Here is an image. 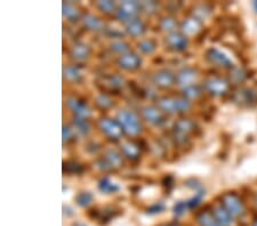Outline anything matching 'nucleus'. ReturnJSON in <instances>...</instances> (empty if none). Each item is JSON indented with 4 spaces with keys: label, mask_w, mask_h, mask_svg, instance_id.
<instances>
[{
    "label": "nucleus",
    "mask_w": 257,
    "mask_h": 226,
    "mask_svg": "<svg viewBox=\"0 0 257 226\" xmlns=\"http://www.w3.org/2000/svg\"><path fill=\"white\" fill-rule=\"evenodd\" d=\"M165 226H180V225H175V224H169V225H165Z\"/></svg>",
    "instance_id": "nucleus-41"
},
{
    "label": "nucleus",
    "mask_w": 257,
    "mask_h": 226,
    "mask_svg": "<svg viewBox=\"0 0 257 226\" xmlns=\"http://www.w3.org/2000/svg\"><path fill=\"white\" fill-rule=\"evenodd\" d=\"M63 15L66 19L69 20H74L79 16V13L76 8L72 7L71 5H66V4H63Z\"/></svg>",
    "instance_id": "nucleus-28"
},
{
    "label": "nucleus",
    "mask_w": 257,
    "mask_h": 226,
    "mask_svg": "<svg viewBox=\"0 0 257 226\" xmlns=\"http://www.w3.org/2000/svg\"><path fill=\"white\" fill-rule=\"evenodd\" d=\"M96 103L98 106H101L102 109H109L111 105H112V101L110 100L109 97L105 95H99L96 98Z\"/></svg>",
    "instance_id": "nucleus-32"
},
{
    "label": "nucleus",
    "mask_w": 257,
    "mask_h": 226,
    "mask_svg": "<svg viewBox=\"0 0 257 226\" xmlns=\"http://www.w3.org/2000/svg\"><path fill=\"white\" fill-rule=\"evenodd\" d=\"M142 114L145 120L152 123V125H160L163 122V116L161 112L153 106H147L142 110Z\"/></svg>",
    "instance_id": "nucleus-12"
},
{
    "label": "nucleus",
    "mask_w": 257,
    "mask_h": 226,
    "mask_svg": "<svg viewBox=\"0 0 257 226\" xmlns=\"http://www.w3.org/2000/svg\"><path fill=\"white\" fill-rule=\"evenodd\" d=\"M153 80L157 85L159 86V87H163V88H169L171 86H173L174 84V80H175V78L172 75L171 72L168 71H160L157 73L153 78Z\"/></svg>",
    "instance_id": "nucleus-15"
},
{
    "label": "nucleus",
    "mask_w": 257,
    "mask_h": 226,
    "mask_svg": "<svg viewBox=\"0 0 257 226\" xmlns=\"http://www.w3.org/2000/svg\"><path fill=\"white\" fill-rule=\"evenodd\" d=\"M73 122H74V126L77 127V129L79 130L81 134L86 135L89 133V126H88V123L85 121V119L77 118V119H74Z\"/></svg>",
    "instance_id": "nucleus-30"
},
{
    "label": "nucleus",
    "mask_w": 257,
    "mask_h": 226,
    "mask_svg": "<svg viewBox=\"0 0 257 226\" xmlns=\"http://www.w3.org/2000/svg\"><path fill=\"white\" fill-rule=\"evenodd\" d=\"M183 94L185 97L194 100V98H198L199 96H200L201 92H200V89L197 87V86L191 85V86H188V87L183 88Z\"/></svg>",
    "instance_id": "nucleus-25"
},
{
    "label": "nucleus",
    "mask_w": 257,
    "mask_h": 226,
    "mask_svg": "<svg viewBox=\"0 0 257 226\" xmlns=\"http://www.w3.org/2000/svg\"><path fill=\"white\" fill-rule=\"evenodd\" d=\"M197 223L199 226H221L215 219L213 213L209 211H201L197 216Z\"/></svg>",
    "instance_id": "nucleus-17"
},
{
    "label": "nucleus",
    "mask_w": 257,
    "mask_h": 226,
    "mask_svg": "<svg viewBox=\"0 0 257 226\" xmlns=\"http://www.w3.org/2000/svg\"><path fill=\"white\" fill-rule=\"evenodd\" d=\"M139 47H140L141 51L145 53V54H151V53H153V51L156 49L155 44H153L151 40L141 41V43L139 44Z\"/></svg>",
    "instance_id": "nucleus-29"
},
{
    "label": "nucleus",
    "mask_w": 257,
    "mask_h": 226,
    "mask_svg": "<svg viewBox=\"0 0 257 226\" xmlns=\"http://www.w3.org/2000/svg\"><path fill=\"white\" fill-rule=\"evenodd\" d=\"M194 128V123L189 120V119H181L180 121L176 122L175 131L178 138L185 137L189 133H191Z\"/></svg>",
    "instance_id": "nucleus-14"
},
{
    "label": "nucleus",
    "mask_w": 257,
    "mask_h": 226,
    "mask_svg": "<svg viewBox=\"0 0 257 226\" xmlns=\"http://www.w3.org/2000/svg\"><path fill=\"white\" fill-rule=\"evenodd\" d=\"M252 226H257V218L255 219V221H254V223H252Z\"/></svg>",
    "instance_id": "nucleus-40"
},
{
    "label": "nucleus",
    "mask_w": 257,
    "mask_h": 226,
    "mask_svg": "<svg viewBox=\"0 0 257 226\" xmlns=\"http://www.w3.org/2000/svg\"><path fill=\"white\" fill-rule=\"evenodd\" d=\"M66 104L70 109H71L76 116L80 119H87L90 117V110L87 108V106L84 104V103L79 102L76 98H68L66 100Z\"/></svg>",
    "instance_id": "nucleus-8"
},
{
    "label": "nucleus",
    "mask_w": 257,
    "mask_h": 226,
    "mask_svg": "<svg viewBox=\"0 0 257 226\" xmlns=\"http://www.w3.org/2000/svg\"><path fill=\"white\" fill-rule=\"evenodd\" d=\"M118 121L122 126L123 130L131 136H136L141 131V125L136 114L133 111L122 110L118 113Z\"/></svg>",
    "instance_id": "nucleus-1"
},
{
    "label": "nucleus",
    "mask_w": 257,
    "mask_h": 226,
    "mask_svg": "<svg viewBox=\"0 0 257 226\" xmlns=\"http://www.w3.org/2000/svg\"><path fill=\"white\" fill-rule=\"evenodd\" d=\"M71 137V129L69 128V127H63V141L65 142L66 139H69Z\"/></svg>",
    "instance_id": "nucleus-37"
},
{
    "label": "nucleus",
    "mask_w": 257,
    "mask_h": 226,
    "mask_svg": "<svg viewBox=\"0 0 257 226\" xmlns=\"http://www.w3.org/2000/svg\"><path fill=\"white\" fill-rule=\"evenodd\" d=\"M166 41H167L169 46L176 49V51H183L188 46V39L183 35L177 34V32H173V34L169 35Z\"/></svg>",
    "instance_id": "nucleus-10"
},
{
    "label": "nucleus",
    "mask_w": 257,
    "mask_h": 226,
    "mask_svg": "<svg viewBox=\"0 0 257 226\" xmlns=\"http://www.w3.org/2000/svg\"><path fill=\"white\" fill-rule=\"evenodd\" d=\"M122 150H123V152H125V154L128 155L130 158H136L139 155L138 146L134 145L133 143L122 144Z\"/></svg>",
    "instance_id": "nucleus-26"
},
{
    "label": "nucleus",
    "mask_w": 257,
    "mask_h": 226,
    "mask_svg": "<svg viewBox=\"0 0 257 226\" xmlns=\"http://www.w3.org/2000/svg\"><path fill=\"white\" fill-rule=\"evenodd\" d=\"M238 101L242 103H251L256 100V92L251 89H242L237 94Z\"/></svg>",
    "instance_id": "nucleus-23"
},
{
    "label": "nucleus",
    "mask_w": 257,
    "mask_h": 226,
    "mask_svg": "<svg viewBox=\"0 0 257 226\" xmlns=\"http://www.w3.org/2000/svg\"><path fill=\"white\" fill-rule=\"evenodd\" d=\"M74 226H87L86 224H82V223H77Z\"/></svg>",
    "instance_id": "nucleus-39"
},
{
    "label": "nucleus",
    "mask_w": 257,
    "mask_h": 226,
    "mask_svg": "<svg viewBox=\"0 0 257 226\" xmlns=\"http://www.w3.org/2000/svg\"><path fill=\"white\" fill-rule=\"evenodd\" d=\"M188 208L189 207H188V204H186V202H181V203H177L175 205V208H174V211H175V215L181 216V215H183Z\"/></svg>",
    "instance_id": "nucleus-36"
},
{
    "label": "nucleus",
    "mask_w": 257,
    "mask_h": 226,
    "mask_svg": "<svg viewBox=\"0 0 257 226\" xmlns=\"http://www.w3.org/2000/svg\"><path fill=\"white\" fill-rule=\"evenodd\" d=\"M207 60H208L210 63L216 64L218 67H223V68H230L233 65L232 63L231 59H229L224 53L219 51L217 48H210L206 54Z\"/></svg>",
    "instance_id": "nucleus-4"
},
{
    "label": "nucleus",
    "mask_w": 257,
    "mask_h": 226,
    "mask_svg": "<svg viewBox=\"0 0 257 226\" xmlns=\"http://www.w3.org/2000/svg\"><path fill=\"white\" fill-rule=\"evenodd\" d=\"M252 6H254V8H255V11L257 12V2H254V3H252Z\"/></svg>",
    "instance_id": "nucleus-38"
},
{
    "label": "nucleus",
    "mask_w": 257,
    "mask_h": 226,
    "mask_svg": "<svg viewBox=\"0 0 257 226\" xmlns=\"http://www.w3.org/2000/svg\"><path fill=\"white\" fill-rule=\"evenodd\" d=\"M98 126L103 133L111 138H119L121 135V127L119 126L118 122L111 120V119H101Z\"/></svg>",
    "instance_id": "nucleus-6"
},
{
    "label": "nucleus",
    "mask_w": 257,
    "mask_h": 226,
    "mask_svg": "<svg viewBox=\"0 0 257 226\" xmlns=\"http://www.w3.org/2000/svg\"><path fill=\"white\" fill-rule=\"evenodd\" d=\"M159 108L168 113L185 112L191 108V104L185 98H161L158 102Z\"/></svg>",
    "instance_id": "nucleus-2"
},
{
    "label": "nucleus",
    "mask_w": 257,
    "mask_h": 226,
    "mask_svg": "<svg viewBox=\"0 0 257 226\" xmlns=\"http://www.w3.org/2000/svg\"><path fill=\"white\" fill-rule=\"evenodd\" d=\"M98 188L99 191L103 193H112L119 190V186L115 183H113L112 180L109 178H104L102 179L98 184Z\"/></svg>",
    "instance_id": "nucleus-22"
},
{
    "label": "nucleus",
    "mask_w": 257,
    "mask_h": 226,
    "mask_svg": "<svg viewBox=\"0 0 257 226\" xmlns=\"http://www.w3.org/2000/svg\"><path fill=\"white\" fill-rule=\"evenodd\" d=\"M222 203L227 211L234 217H241L244 213V208L241 199L234 193H225L222 196Z\"/></svg>",
    "instance_id": "nucleus-3"
},
{
    "label": "nucleus",
    "mask_w": 257,
    "mask_h": 226,
    "mask_svg": "<svg viewBox=\"0 0 257 226\" xmlns=\"http://www.w3.org/2000/svg\"><path fill=\"white\" fill-rule=\"evenodd\" d=\"M109 85L113 88H119L123 85V80L118 76H112L109 78Z\"/></svg>",
    "instance_id": "nucleus-35"
},
{
    "label": "nucleus",
    "mask_w": 257,
    "mask_h": 226,
    "mask_svg": "<svg viewBox=\"0 0 257 226\" xmlns=\"http://www.w3.org/2000/svg\"><path fill=\"white\" fill-rule=\"evenodd\" d=\"M104 158H105L106 162H107V164H109L110 168H112V167L117 168L119 166H121V163H122L121 157H120V154L118 153V152H115L114 150L107 151L104 155Z\"/></svg>",
    "instance_id": "nucleus-21"
},
{
    "label": "nucleus",
    "mask_w": 257,
    "mask_h": 226,
    "mask_svg": "<svg viewBox=\"0 0 257 226\" xmlns=\"http://www.w3.org/2000/svg\"><path fill=\"white\" fill-rule=\"evenodd\" d=\"M126 28H127L128 34L133 37H140L142 36L144 32L143 24L138 19H132L131 21H128Z\"/></svg>",
    "instance_id": "nucleus-16"
},
{
    "label": "nucleus",
    "mask_w": 257,
    "mask_h": 226,
    "mask_svg": "<svg viewBox=\"0 0 257 226\" xmlns=\"http://www.w3.org/2000/svg\"><path fill=\"white\" fill-rule=\"evenodd\" d=\"M256 204H257V199H256Z\"/></svg>",
    "instance_id": "nucleus-42"
},
{
    "label": "nucleus",
    "mask_w": 257,
    "mask_h": 226,
    "mask_svg": "<svg viewBox=\"0 0 257 226\" xmlns=\"http://www.w3.org/2000/svg\"><path fill=\"white\" fill-rule=\"evenodd\" d=\"M111 48L117 53H125L127 51V45L125 43H122V41H114V43L111 45Z\"/></svg>",
    "instance_id": "nucleus-34"
},
{
    "label": "nucleus",
    "mask_w": 257,
    "mask_h": 226,
    "mask_svg": "<svg viewBox=\"0 0 257 226\" xmlns=\"http://www.w3.org/2000/svg\"><path fill=\"white\" fill-rule=\"evenodd\" d=\"M97 7L104 13H111L114 10V4L112 2H98Z\"/></svg>",
    "instance_id": "nucleus-33"
},
{
    "label": "nucleus",
    "mask_w": 257,
    "mask_h": 226,
    "mask_svg": "<svg viewBox=\"0 0 257 226\" xmlns=\"http://www.w3.org/2000/svg\"><path fill=\"white\" fill-rule=\"evenodd\" d=\"M84 24H85V27H86L87 29H89V30H93V31L101 30L102 27H103V24H102L101 21H99V20L96 18V16L90 15V14L85 15V18H84Z\"/></svg>",
    "instance_id": "nucleus-20"
},
{
    "label": "nucleus",
    "mask_w": 257,
    "mask_h": 226,
    "mask_svg": "<svg viewBox=\"0 0 257 226\" xmlns=\"http://www.w3.org/2000/svg\"><path fill=\"white\" fill-rule=\"evenodd\" d=\"M93 195L88 192H82L77 196V203L81 205V207H87V205L92 203Z\"/></svg>",
    "instance_id": "nucleus-27"
},
{
    "label": "nucleus",
    "mask_w": 257,
    "mask_h": 226,
    "mask_svg": "<svg viewBox=\"0 0 257 226\" xmlns=\"http://www.w3.org/2000/svg\"><path fill=\"white\" fill-rule=\"evenodd\" d=\"M89 55V48L85 45H76L71 51V56L77 61H84Z\"/></svg>",
    "instance_id": "nucleus-19"
},
{
    "label": "nucleus",
    "mask_w": 257,
    "mask_h": 226,
    "mask_svg": "<svg viewBox=\"0 0 257 226\" xmlns=\"http://www.w3.org/2000/svg\"><path fill=\"white\" fill-rule=\"evenodd\" d=\"M205 87L207 92L210 93L211 95L219 96L226 93L229 86H227V82L225 80L219 79V78H210V79L206 81Z\"/></svg>",
    "instance_id": "nucleus-5"
},
{
    "label": "nucleus",
    "mask_w": 257,
    "mask_h": 226,
    "mask_svg": "<svg viewBox=\"0 0 257 226\" xmlns=\"http://www.w3.org/2000/svg\"><path fill=\"white\" fill-rule=\"evenodd\" d=\"M64 77L69 80H78L81 77L80 70L76 67H68L64 69Z\"/></svg>",
    "instance_id": "nucleus-24"
},
{
    "label": "nucleus",
    "mask_w": 257,
    "mask_h": 226,
    "mask_svg": "<svg viewBox=\"0 0 257 226\" xmlns=\"http://www.w3.org/2000/svg\"><path fill=\"white\" fill-rule=\"evenodd\" d=\"M182 29H183V31L186 35L192 36V35H196L199 31V29H200V24H199L197 19H188L184 21L183 24H182Z\"/></svg>",
    "instance_id": "nucleus-18"
},
{
    "label": "nucleus",
    "mask_w": 257,
    "mask_h": 226,
    "mask_svg": "<svg viewBox=\"0 0 257 226\" xmlns=\"http://www.w3.org/2000/svg\"><path fill=\"white\" fill-rule=\"evenodd\" d=\"M213 215L217 223L221 226H232V215L222 205H215L213 209Z\"/></svg>",
    "instance_id": "nucleus-9"
},
{
    "label": "nucleus",
    "mask_w": 257,
    "mask_h": 226,
    "mask_svg": "<svg viewBox=\"0 0 257 226\" xmlns=\"http://www.w3.org/2000/svg\"><path fill=\"white\" fill-rule=\"evenodd\" d=\"M138 10L139 5L135 2H123L117 11V18L121 21H131Z\"/></svg>",
    "instance_id": "nucleus-7"
},
{
    "label": "nucleus",
    "mask_w": 257,
    "mask_h": 226,
    "mask_svg": "<svg viewBox=\"0 0 257 226\" xmlns=\"http://www.w3.org/2000/svg\"><path fill=\"white\" fill-rule=\"evenodd\" d=\"M118 63L120 67L125 70H135L138 69L141 65V60L140 57L136 54H125L120 57Z\"/></svg>",
    "instance_id": "nucleus-11"
},
{
    "label": "nucleus",
    "mask_w": 257,
    "mask_h": 226,
    "mask_svg": "<svg viewBox=\"0 0 257 226\" xmlns=\"http://www.w3.org/2000/svg\"><path fill=\"white\" fill-rule=\"evenodd\" d=\"M196 78H197V72L194 71V70L185 69L177 76L176 80L178 82V85L184 88V87H188V86H191L193 84V81L196 80Z\"/></svg>",
    "instance_id": "nucleus-13"
},
{
    "label": "nucleus",
    "mask_w": 257,
    "mask_h": 226,
    "mask_svg": "<svg viewBox=\"0 0 257 226\" xmlns=\"http://www.w3.org/2000/svg\"><path fill=\"white\" fill-rule=\"evenodd\" d=\"M160 27L165 31H173L174 28L176 27V23L172 18H165V19L161 20Z\"/></svg>",
    "instance_id": "nucleus-31"
}]
</instances>
